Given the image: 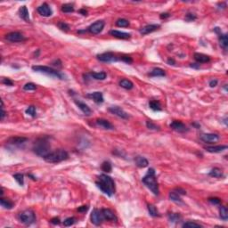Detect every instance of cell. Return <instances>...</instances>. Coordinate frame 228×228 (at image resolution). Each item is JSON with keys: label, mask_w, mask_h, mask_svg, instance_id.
I'll list each match as a JSON object with an SVG mask.
<instances>
[{"label": "cell", "mask_w": 228, "mask_h": 228, "mask_svg": "<svg viewBox=\"0 0 228 228\" xmlns=\"http://www.w3.org/2000/svg\"><path fill=\"white\" fill-rule=\"evenodd\" d=\"M167 62L169 65H175V64H176V61H175L173 58H168Z\"/></svg>", "instance_id": "obj_56"}, {"label": "cell", "mask_w": 228, "mask_h": 228, "mask_svg": "<svg viewBox=\"0 0 228 228\" xmlns=\"http://www.w3.org/2000/svg\"><path fill=\"white\" fill-rule=\"evenodd\" d=\"M194 60L200 64V63H205V62H208L210 61V57L208 55H206L204 53H195L194 55Z\"/></svg>", "instance_id": "obj_23"}, {"label": "cell", "mask_w": 228, "mask_h": 228, "mask_svg": "<svg viewBox=\"0 0 228 228\" xmlns=\"http://www.w3.org/2000/svg\"><path fill=\"white\" fill-rule=\"evenodd\" d=\"M104 25H105V22L104 21H96L95 22L92 23L88 28H87V31L90 32L91 34H94V35H97L99 34L100 32H102V31L104 30Z\"/></svg>", "instance_id": "obj_9"}, {"label": "cell", "mask_w": 228, "mask_h": 228, "mask_svg": "<svg viewBox=\"0 0 228 228\" xmlns=\"http://www.w3.org/2000/svg\"><path fill=\"white\" fill-rule=\"evenodd\" d=\"M90 75L93 77L94 79L96 80H104L107 77V74L104 72H92Z\"/></svg>", "instance_id": "obj_34"}, {"label": "cell", "mask_w": 228, "mask_h": 228, "mask_svg": "<svg viewBox=\"0 0 228 228\" xmlns=\"http://www.w3.org/2000/svg\"><path fill=\"white\" fill-rule=\"evenodd\" d=\"M32 70L37 72H41L44 74H46L48 76H51L53 78H57L59 79H65V75L59 71H56L53 68H50L48 66H42V65H35L32 66Z\"/></svg>", "instance_id": "obj_5"}, {"label": "cell", "mask_w": 228, "mask_h": 228, "mask_svg": "<svg viewBox=\"0 0 228 228\" xmlns=\"http://www.w3.org/2000/svg\"><path fill=\"white\" fill-rule=\"evenodd\" d=\"M74 103L77 104V106L82 111V112H83L85 115L89 116V115L92 114V111H91V109L88 107L87 104H86L85 103H83V102H81V101H78V100H75Z\"/></svg>", "instance_id": "obj_20"}, {"label": "cell", "mask_w": 228, "mask_h": 228, "mask_svg": "<svg viewBox=\"0 0 228 228\" xmlns=\"http://www.w3.org/2000/svg\"><path fill=\"white\" fill-rule=\"evenodd\" d=\"M142 182L145 184L146 186L148 187L152 193L154 195H159L160 190H159V184L157 182L155 176V170L154 168H149L146 175L142 178Z\"/></svg>", "instance_id": "obj_3"}, {"label": "cell", "mask_w": 228, "mask_h": 228, "mask_svg": "<svg viewBox=\"0 0 228 228\" xmlns=\"http://www.w3.org/2000/svg\"><path fill=\"white\" fill-rule=\"evenodd\" d=\"M37 89V85L34 83H27L23 86V90L25 91H32Z\"/></svg>", "instance_id": "obj_44"}, {"label": "cell", "mask_w": 228, "mask_h": 228, "mask_svg": "<svg viewBox=\"0 0 228 228\" xmlns=\"http://www.w3.org/2000/svg\"><path fill=\"white\" fill-rule=\"evenodd\" d=\"M227 149V145H216V146H207L205 148V150L211 153H221L225 150Z\"/></svg>", "instance_id": "obj_22"}, {"label": "cell", "mask_w": 228, "mask_h": 228, "mask_svg": "<svg viewBox=\"0 0 228 228\" xmlns=\"http://www.w3.org/2000/svg\"><path fill=\"white\" fill-rule=\"evenodd\" d=\"M19 16L21 17L22 20H24L27 22H31V19H30V13L26 6H22L19 8Z\"/></svg>", "instance_id": "obj_21"}, {"label": "cell", "mask_w": 228, "mask_h": 228, "mask_svg": "<svg viewBox=\"0 0 228 228\" xmlns=\"http://www.w3.org/2000/svg\"><path fill=\"white\" fill-rule=\"evenodd\" d=\"M87 209H88V206H86V205H84V206H81V207H79L78 208V211L79 212H86V211H87Z\"/></svg>", "instance_id": "obj_53"}, {"label": "cell", "mask_w": 228, "mask_h": 228, "mask_svg": "<svg viewBox=\"0 0 228 228\" xmlns=\"http://www.w3.org/2000/svg\"><path fill=\"white\" fill-rule=\"evenodd\" d=\"M79 12V13H81L82 15H87V11L86 10V9H80Z\"/></svg>", "instance_id": "obj_59"}, {"label": "cell", "mask_w": 228, "mask_h": 228, "mask_svg": "<svg viewBox=\"0 0 228 228\" xmlns=\"http://www.w3.org/2000/svg\"><path fill=\"white\" fill-rule=\"evenodd\" d=\"M28 176H30V177H31V179H33V180H37V178H36V177H35V176H32V175H31V174H29V175H28Z\"/></svg>", "instance_id": "obj_61"}, {"label": "cell", "mask_w": 228, "mask_h": 228, "mask_svg": "<svg viewBox=\"0 0 228 228\" xmlns=\"http://www.w3.org/2000/svg\"><path fill=\"white\" fill-rule=\"evenodd\" d=\"M170 128L175 130L178 133H185L188 131V127L180 120H173L171 124L169 125Z\"/></svg>", "instance_id": "obj_12"}, {"label": "cell", "mask_w": 228, "mask_h": 228, "mask_svg": "<svg viewBox=\"0 0 228 228\" xmlns=\"http://www.w3.org/2000/svg\"><path fill=\"white\" fill-rule=\"evenodd\" d=\"M112 164L111 162L109 161H104L103 164H102V170L106 172V173H110L112 172Z\"/></svg>", "instance_id": "obj_38"}, {"label": "cell", "mask_w": 228, "mask_h": 228, "mask_svg": "<svg viewBox=\"0 0 228 228\" xmlns=\"http://www.w3.org/2000/svg\"><path fill=\"white\" fill-rule=\"evenodd\" d=\"M90 219H91V222L93 223L94 226H100V225H102L104 218H103L101 210H99L97 208L93 209V211L91 212V215H90Z\"/></svg>", "instance_id": "obj_10"}, {"label": "cell", "mask_w": 228, "mask_h": 228, "mask_svg": "<svg viewBox=\"0 0 228 228\" xmlns=\"http://www.w3.org/2000/svg\"><path fill=\"white\" fill-rule=\"evenodd\" d=\"M146 127H147V128H149L151 130H155V131H160V127L158 125H156L155 123H153V121H151V120L146 121Z\"/></svg>", "instance_id": "obj_40"}, {"label": "cell", "mask_w": 228, "mask_h": 228, "mask_svg": "<svg viewBox=\"0 0 228 228\" xmlns=\"http://www.w3.org/2000/svg\"><path fill=\"white\" fill-rule=\"evenodd\" d=\"M160 28V25H159V24H148L140 30V33L142 35H147V34H150L153 31L159 30Z\"/></svg>", "instance_id": "obj_17"}, {"label": "cell", "mask_w": 228, "mask_h": 228, "mask_svg": "<svg viewBox=\"0 0 228 228\" xmlns=\"http://www.w3.org/2000/svg\"><path fill=\"white\" fill-rule=\"evenodd\" d=\"M110 35L113 36L117 39H130L131 35L129 33H127V32H123V31H116V30H112L110 32Z\"/></svg>", "instance_id": "obj_19"}, {"label": "cell", "mask_w": 228, "mask_h": 228, "mask_svg": "<svg viewBox=\"0 0 228 228\" xmlns=\"http://www.w3.org/2000/svg\"><path fill=\"white\" fill-rule=\"evenodd\" d=\"M53 64L54 65V66H62L61 64H62V62H61V61L60 60H56V61H54V62H53Z\"/></svg>", "instance_id": "obj_58"}, {"label": "cell", "mask_w": 228, "mask_h": 228, "mask_svg": "<svg viewBox=\"0 0 228 228\" xmlns=\"http://www.w3.org/2000/svg\"><path fill=\"white\" fill-rule=\"evenodd\" d=\"M68 159H69V153L62 149L53 151L44 158V160L49 163H59Z\"/></svg>", "instance_id": "obj_4"}, {"label": "cell", "mask_w": 228, "mask_h": 228, "mask_svg": "<svg viewBox=\"0 0 228 228\" xmlns=\"http://www.w3.org/2000/svg\"><path fill=\"white\" fill-rule=\"evenodd\" d=\"M108 111L111 113L114 114V115H116V116H118V117H120L121 119H128V117H129L128 114L120 106H111V107H109Z\"/></svg>", "instance_id": "obj_14"}, {"label": "cell", "mask_w": 228, "mask_h": 228, "mask_svg": "<svg viewBox=\"0 0 228 228\" xmlns=\"http://www.w3.org/2000/svg\"><path fill=\"white\" fill-rule=\"evenodd\" d=\"M193 126H194V127H197V128H200V125L198 124V123H196V122L193 123Z\"/></svg>", "instance_id": "obj_60"}, {"label": "cell", "mask_w": 228, "mask_h": 228, "mask_svg": "<svg viewBox=\"0 0 228 228\" xmlns=\"http://www.w3.org/2000/svg\"><path fill=\"white\" fill-rule=\"evenodd\" d=\"M33 152L39 157L45 158L47 154H49L51 151V145L49 143L48 136H42L38 138L33 145Z\"/></svg>", "instance_id": "obj_2"}, {"label": "cell", "mask_w": 228, "mask_h": 228, "mask_svg": "<svg viewBox=\"0 0 228 228\" xmlns=\"http://www.w3.org/2000/svg\"><path fill=\"white\" fill-rule=\"evenodd\" d=\"M147 208H148V211H149V214L153 217V218H157V217H160V214L159 212V210L157 209V208L153 205V204H148L147 205Z\"/></svg>", "instance_id": "obj_31"}, {"label": "cell", "mask_w": 228, "mask_h": 228, "mask_svg": "<svg viewBox=\"0 0 228 228\" xmlns=\"http://www.w3.org/2000/svg\"><path fill=\"white\" fill-rule=\"evenodd\" d=\"M151 77H164L166 76V72L164 70L160 69V68H154L150 74H149Z\"/></svg>", "instance_id": "obj_32"}, {"label": "cell", "mask_w": 228, "mask_h": 228, "mask_svg": "<svg viewBox=\"0 0 228 228\" xmlns=\"http://www.w3.org/2000/svg\"><path fill=\"white\" fill-rule=\"evenodd\" d=\"M62 12L63 13H73L74 12V6L72 4H64L62 6Z\"/></svg>", "instance_id": "obj_37"}, {"label": "cell", "mask_w": 228, "mask_h": 228, "mask_svg": "<svg viewBox=\"0 0 228 228\" xmlns=\"http://www.w3.org/2000/svg\"><path fill=\"white\" fill-rule=\"evenodd\" d=\"M192 68H194V69H199L200 68V64L199 63H191L190 65Z\"/></svg>", "instance_id": "obj_57"}, {"label": "cell", "mask_w": 228, "mask_h": 228, "mask_svg": "<svg viewBox=\"0 0 228 228\" xmlns=\"http://www.w3.org/2000/svg\"><path fill=\"white\" fill-rule=\"evenodd\" d=\"M226 120H227V118L226 117V118H225V120H224V123H225L226 125H227V121H226Z\"/></svg>", "instance_id": "obj_62"}, {"label": "cell", "mask_w": 228, "mask_h": 228, "mask_svg": "<svg viewBox=\"0 0 228 228\" xmlns=\"http://www.w3.org/2000/svg\"><path fill=\"white\" fill-rule=\"evenodd\" d=\"M28 141L27 137L23 136H12L6 140V145H11V146H20V145L25 144Z\"/></svg>", "instance_id": "obj_11"}, {"label": "cell", "mask_w": 228, "mask_h": 228, "mask_svg": "<svg viewBox=\"0 0 228 228\" xmlns=\"http://www.w3.org/2000/svg\"><path fill=\"white\" fill-rule=\"evenodd\" d=\"M87 97L93 99L94 101L97 104H102L104 103V95L101 92H93V93L88 94H86Z\"/></svg>", "instance_id": "obj_24"}, {"label": "cell", "mask_w": 228, "mask_h": 228, "mask_svg": "<svg viewBox=\"0 0 228 228\" xmlns=\"http://www.w3.org/2000/svg\"><path fill=\"white\" fill-rule=\"evenodd\" d=\"M174 191H176V193H179L180 195H186V192L182 188H176V189H174Z\"/></svg>", "instance_id": "obj_51"}, {"label": "cell", "mask_w": 228, "mask_h": 228, "mask_svg": "<svg viewBox=\"0 0 228 228\" xmlns=\"http://www.w3.org/2000/svg\"><path fill=\"white\" fill-rule=\"evenodd\" d=\"M37 11L41 16H44V17H49L53 14V11L50 7V6L46 3H44L41 6H39Z\"/></svg>", "instance_id": "obj_15"}, {"label": "cell", "mask_w": 228, "mask_h": 228, "mask_svg": "<svg viewBox=\"0 0 228 228\" xmlns=\"http://www.w3.org/2000/svg\"><path fill=\"white\" fill-rule=\"evenodd\" d=\"M217 85H218V80L217 79H212V80L209 81V86L211 87H215V86H217Z\"/></svg>", "instance_id": "obj_54"}, {"label": "cell", "mask_w": 228, "mask_h": 228, "mask_svg": "<svg viewBox=\"0 0 228 228\" xmlns=\"http://www.w3.org/2000/svg\"><path fill=\"white\" fill-rule=\"evenodd\" d=\"M13 178L16 180V182L22 186L24 185V176L21 174V173H17V174H14L13 175Z\"/></svg>", "instance_id": "obj_41"}, {"label": "cell", "mask_w": 228, "mask_h": 228, "mask_svg": "<svg viewBox=\"0 0 228 228\" xmlns=\"http://www.w3.org/2000/svg\"><path fill=\"white\" fill-rule=\"evenodd\" d=\"M129 21H127V20H126V19H119V20H117L116 21V26H118V27H121V28H125V27H128L129 26Z\"/></svg>", "instance_id": "obj_39"}, {"label": "cell", "mask_w": 228, "mask_h": 228, "mask_svg": "<svg viewBox=\"0 0 228 228\" xmlns=\"http://www.w3.org/2000/svg\"><path fill=\"white\" fill-rule=\"evenodd\" d=\"M181 195L179 194V193H177L176 191H172V192H170L169 193V199H170V200H172V201H174V202H176V203H179V204H182L183 203V200H182V199L180 197Z\"/></svg>", "instance_id": "obj_28"}, {"label": "cell", "mask_w": 228, "mask_h": 228, "mask_svg": "<svg viewBox=\"0 0 228 228\" xmlns=\"http://www.w3.org/2000/svg\"><path fill=\"white\" fill-rule=\"evenodd\" d=\"M18 218L21 223L26 225V226H31L36 221V215H35L34 211L31 209H26V210L21 212L19 214Z\"/></svg>", "instance_id": "obj_6"}, {"label": "cell", "mask_w": 228, "mask_h": 228, "mask_svg": "<svg viewBox=\"0 0 228 228\" xmlns=\"http://www.w3.org/2000/svg\"><path fill=\"white\" fill-rule=\"evenodd\" d=\"M149 107L153 110V111H155V112H160L161 111V105H160V103L159 101H156V100H152L149 102Z\"/></svg>", "instance_id": "obj_33"}, {"label": "cell", "mask_w": 228, "mask_h": 228, "mask_svg": "<svg viewBox=\"0 0 228 228\" xmlns=\"http://www.w3.org/2000/svg\"><path fill=\"white\" fill-rule=\"evenodd\" d=\"M208 175L210 176H212V177H215V178H221V177L224 176L223 171H222L220 168H218V167H214V168H212V169L209 171Z\"/></svg>", "instance_id": "obj_30"}, {"label": "cell", "mask_w": 228, "mask_h": 228, "mask_svg": "<svg viewBox=\"0 0 228 228\" xmlns=\"http://www.w3.org/2000/svg\"><path fill=\"white\" fill-rule=\"evenodd\" d=\"M200 139L206 144H213L219 140V135L218 134H213V133L202 134L200 135Z\"/></svg>", "instance_id": "obj_13"}, {"label": "cell", "mask_w": 228, "mask_h": 228, "mask_svg": "<svg viewBox=\"0 0 228 228\" xmlns=\"http://www.w3.org/2000/svg\"><path fill=\"white\" fill-rule=\"evenodd\" d=\"M135 165L138 167H146L149 164V161L145 157H142V156H136L135 158Z\"/></svg>", "instance_id": "obj_25"}, {"label": "cell", "mask_w": 228, "mask_h": 228, "mask_svg": "<svg viewBox=\"0 0 228 228\" xmlns=\"http://www.w3.org/2000/svg\"><path fill=\"white\" fill-rule=\"evenodd\" d=\"M167 218H168V220L172 223H177L182 219L181 215L178 213H169L167 215Z\"/></svg>", "instance_id": "obj_35"}, {"label": "cell", "mask_w": 228, "mask_h": 228, "mask_svg": "<svg viewBox=\"0 0 228 228\" xmlns=\"http://www.w3.org/2000/svg\"><path fill=\"white\" fill-rule=\"evenodd\" d=\"M25 112H26V114L31 116V117H36V108H35V106L31 105L30 107H28V109L25 111Z\"/></svg>", "instance_id": "obj_45"}, {"label": "cell", "mask_w": 228, "mask_h": 228, "mask_svg": "<svg viewBox=\"0 0 228 228\" xmlns=\"http://www.w3.org/2000/svg\"><path fill=\"white\" fill-rule=\"evenodd\" d=\"M57 26L59 27V29L60 30H62L63 31H70V26H69V24H67L66 22H64V21H59L58 23H57Z\"/></svg>", "instance_id": "obj_42"}, {"label": "cell", "mask_w": 228, "mask_h": 228, "mask_svg": "<svg viewBox=\"0 0 228 228\" xmlns=\"http://www.w3.org/2000/svg\"><path fill=\"white\" fill-rule=\"evenodd\" d=\"M96 125L101 127L102 128L106 129V130H113L114 127L113 125L112 124L109 120H104V119H97L96 120Z\"/></svg>", "instance_id": "obj_18"}, {"label": "cell", "mask_w": 228, "mask_h": 228, "mask_svg": "<svg viewBox=\"0 0 228 228\" xmlns=\"http://www.w3.org/2000/svg\"><path fill=\"white\" fill-rule=\"evenodd\" d=\"M50 222L52 223L53 225H60L61 223V220L59 218H53L50 220Z\"/></svg>", "instance_id": "obj_52"}, {"label": "cell", "mask_w": 228, "mask_h": 228, "mask_svg": "<svg viewBox=\"0 0 228 228\" xmlns=\"http://www.w3.org/2000/svg\"><path fill=\"white\" fill-rule=\"evenodd\" d=\"M210 203H212V204H214V205H218V204H220L221 203V200L219 199V198L217 197H214V198H208V200Z\"/></svg>", "instance_id": "obj_49"}, {"label": "cell", "mask_w": 228, "mask_h": 228, "mask_svg": "<svg viewBox=\"0 0 228 228\" xmlns=\"http://www.w3.org/2000/svg\"><path fill=\"white\" fill-rule=\"evenodd\" d=\"M183 227H201V225L197 224L195 222L189 221V222H186V223L183 224Z\"/></svg>", "instance_id": "obj_46"}, {"label": "cell", "mask_w": 228, "mask_h": 228, "mask_svg": "<svg viewBox=\"0 0 228 228\" xmlns=\"http://www.w3.org/2000/svg\"><path fill=\"white\" fill-rule=\"evenodd\" d=\"M219 45L220 46L226 50L228 46V39H227V34H220L219 35Z\"/></svg>", "instance_id": "obj_27"}, {"label": "cell", "mask_w": 228, "mask_h": 228, "mask_svg": "<svg viewBox=\"0 0 228 228\" xmlns=\"http://www.w3.org/2000/svg\"><path fill=\"white\" fill-rule=\"evenodd\" d=\"M169 16H170V14H169L168 13H160V19H167V18H168Z\"/></svg>", "instance_id": "obj_55"}, {"label": "cell", "mask_w": 228, "mask_h": 228, "mask_svg": "<svg viewBox=\"0 0 228 228\" xmlns=\"http://www.w3.org/2000/svg\"><path fill=\"white\" fill-rule=\"evenodd\" d=\"M220 213V218L224 221H226L228 219V209L226 206H221L219 208Z\"/></svg>", "instance_id": "obj_36"}, {"label": "cell", "mask_w": 228, "mask_h": 228, "mask_svg": "<svg viewBox=\"0 0 228 228\" xmlns=\"http://www.w3.org/2000/svg\"><path fill=\"white\" fill-rule=\"evenodd\" d=\"M2 83L6 85V86H13V82L10 79H3Z\"/></svg>", "instance_id": "obj_50"}, {"label": "cell", "mask_w": 228, "mask_h": 228, "mask_svg": "<svg viewBox=\"0 0 228 228\" xmlns=\"http://www.w3.org/2000/svg\"><path fill=\"white\" fill-rule=\"evenodd\" d=\"M196 18L197 16L193 13H188L186 15V21H193L194 20H196Z\"/></svg>", "instance_id": "obj_48"}, {"label": "cell", "mask_w": 228, "mask_h": 228, "mask_svg": "<svg viewBox=\"0 0 228 228\" xmlns=\"http://www.w3.org/2000/svg\"><path fill=\"white\" fill-rule=\"evenodd\" d=\"M120 86L124 88V89H127V90H131L133 87H134V84L131 80L129 79H123L120 81Z\"/></svg>", "instance_id": "obj_26"}, {"label": "cell", "mask_w": 228, "mask_h": 228, "mask_svg": "<svg viewBox=\"0 0 228 228\" xmlns=\"http://www.w3.org/2000/svg\"><path fill=\"white\" fill-rule=\"evenodd\" d=\"M76 223V218H66L64 221H63V225L64 226H72V225H74Z\"/></svg>", "instance_id": "obj_43"}, {"label": "cell", "mask_w": 228, "mask_h": 228, "mask_svg": "<svg viewBox=\"0 0 228 228\" xmlns=\"http://www.w3.org/2000/svg\"><path fill=\"white\" fill-rule=\"evenodd\" d=\"M101 212H102L103 218L105 220L112 221V222L117 221V217H116V215L114 214V212L112 209H110V208H102Z\"/></svg>", "instance_id": "obj_16"}, {"label": "cell", "mask_w": 228, "mask_h": 228, "mask_svg": "<svg viewBox=\"0 0 228 228\" xmlns=\"http://www.w3.org/2000/svg\"><path fill=\"white\" fill-rule=\"evenodd\" d=\"M120 60H121L122 62H126V63H128V64H130V63L133 62L132 57H130V56H128V55H121V56L120 57Z\"/></svg>", "instance_id": "obj_47"}, {"label": "cell", "mask_w": 228, "mask_h": 228, "mask_svg": "<svg viewBox=\"0 0 228 228\" xmlns=\"http://www.w3.org/2000/svg\"><path fill=\"white\" fill-rule=\"evenodd\" d=\"M95 185L104 194L108 195L109 197L112 196L115 193V183L113 179L105 174H102L98 176V181L95 182Z\"/></svg>", "instance_id": "obj_1"}, {"label": "cell", "mask_w": 228, "mask_h": 228, "mask_svg": "<svg viewBox=\"0 0 228 228\" xmlns=\"http://www.w3.org/2000/svg\"><path fill=\"white\" fill-rule=\"evenodd\" d=\"M96 57H97V59H98L100 62H118V61L120 60L119 56L112 52L103 53L98 54Z\"/></svg>", "instance_id": "obj_7"}, {"label": "cell", "mask_w": 228, "mask_h": 228, "mask_svg": "<svg viewBox=\"0 0 228 228\" xmlns=\"http://www.w3.org/2000/svg\"><path fill=\"white\" fill-rule=\"evenodd\" d=\"M0 204L4 208H6V209H12L13 208V202L11 201L9 199H5V198L1 197Z\"/></svg>", "instance_id": "obj_29"}, {"label": "cell", "mask_w": 228, "mask_h": 228, "mask_svg": "<svg viewBox=\"0 0 228 228\" xmlns=\"http://www.w3.org/2000/svg\"><path fill=\"white\" fill-rule=\"evenodd\" d=\"M7 41L12 42V43H17V42H23L25 41L27 39L25 38V36L18 31H13V32H10L8 34L6 35L5 38Z\"/></svg>", "instance_id": "obj_8"}]
</instances>
